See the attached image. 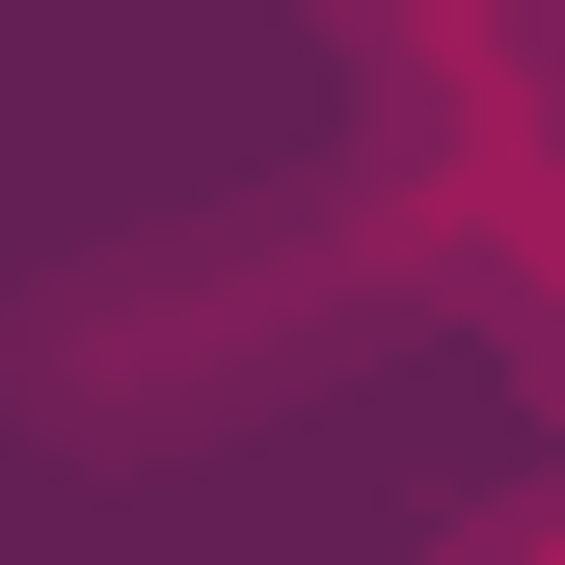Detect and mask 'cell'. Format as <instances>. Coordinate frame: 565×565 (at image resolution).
I'll return each mask as SVG.
<instances>
[{
  "label": "cell",
  "mask_w": 565,
  "mask_h": 565,
  "mask_svg": "<svg viewBox=\"0 0 565 565\" xmlns=\"http://www.w3.org/2000/svg\"><path fill=\"white\" fill-rule=\"evenodd\" d=\"M431 565H565V484H512V512H458Z\"/></svg>",
  "instance_id": "obj_1"
}]
</instances>
